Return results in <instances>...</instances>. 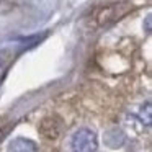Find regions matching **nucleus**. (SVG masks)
<instances>
[{
    "label": "nucleus",
    "mask_w": 152,
    "mask_h": 152,
    "mask_svg": "<svg viewBox=\"0 0 152 152\" xmlns=\"http://www.w3.org/2000/svg\"><path fill=\"white\" fill-rule=\"evenodd\" d=\"M132 8H134V5L131 2H119V4H111V5H106V7H102L95 13L96 26H102V28L110 26L115 21H118L123 17H126Z\"/></svg>",
    "instance_id": "f257e3e1"
},
{
    "label": "nucleus",
    "mask_w": 152,
    "mask_h": 152,
    "mask_svg": "<svg viewBox=\"0 0 152 152\" xmlns=\"http://www.w3.org/2000/svg\"><path fill=\"white\" fill-rule=\"evenodd\" d=\"M72 147L75 152H92L96 147V139L90 129H80L72 139Z\"/></svg>",
    "instance_id": "f03ea898"
},
{
    "label": "nucleus",
    "mask_w": 152,
    "mask_h": 152,
    "mask_svg": "<svg viewBox=\"0 0 152 152\" xmlns=\"http://www.w3.org/2000/svg\"><path fill=\"white\" fill-rule=\"evenodd\" d=\"M62 119L59 118V116L53 115V116H46V118L43 119V121L39 123V132L44 136L46 139H56L59 137V134L62 132Z\"/></svg>",
    "instance_id": "7ed1b4c3"
},
{
    "label": "nucleus",
    "mask_w": 152,
    "mask_h": 152,
    "mask_svg": "<svg viewBox=\"0 0 152 152\" xmlns=\"http://www.w3.org/2000/svg\"><path fill=\"white\" fill-rule=\"evenodd\" d=\"M7 54H8L7 51H2V53H0V70L4 69V66L8 62V59H10V57H5Z\"/></svg>",
    "instance_id": "20e7f679"
}]
</instances>
